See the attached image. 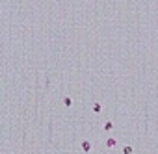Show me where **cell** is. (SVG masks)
<instances>
[{"instance_id": "obj_1", "label": "cell", "mask_w": 158, "mask_h": 154, "mask_svg": "<svg viewBox=\"0 0 158 154\" xmlns=\"http://www.w3.org/2000/svg\"><path fill=\"white\" fill-rule=\"evenodd\" d=\"M115 145H117V141H115L113 137H108V139H106V147H108V149H113Z\"/></svg>"}, {"instance_id": "obj_2", "label": "cell", "mask_w": 158, "mask_h": 154, "mask_svg": "<svg viewBox=\"0 0 158 154\" xmlns=\"http://www.w3.org/2000/svg\"><path fill=\"white\" fill-rule=\"evenodd\" d=\"M82 150L84 152H89L91 150V143L89 141H82Z\"/></svg>"}, {"instance_id": "obj_3", "label": "cell", "mask_w": 158, "mask_h": 154, "mask_svg": "<svg viewBox=\"0 0 158 154\" xmlns=\"http://www.w3.org/2000/svg\"><path fill=\"white\" fill-rule=\"evenodd\" d=\"M134 152V149L130 147V145H126V147H123V154H132Z\"/></svg>"}, {"instance_id": "obj_4", "label": "cell", "mask_w": 158, "mask_h": 154, "mask_svg": "<svg viewBox=\"0 0 158 154\" xmlns=\"http://www.w3.org/2000/svg\"><path fill=\"white\" fill-rule=\"evenodd\" d=\"M113 128V125H112V121H106V123H104V130H106V132H110Z\"/></svg>"}, {"instance_id": "obj_5", "label": "cell", "mask_w": 158, "mask_h": 154, "mask_svg": "<svg viewBox=\"0 0 158 154\" xmlns=\"http://www.w3.org/2000/svg\"><path fill=\"white\" fill-rule=\"evenodd\" d=\"M93 112H97V113L101 112V104H99V102H95V104H93Z\"/></svg>"}, {"instance_id": "obj_6", "label": "cell", "mask_w": 158, "mask_h": 154, "mask_svg": "<svg viewBox=\"0 0 158 154\" xmlns=\"http://www.w3.org/2000/svg\"><path fill=\"white\" fill-rule=\"evenodd\" d=\"M63 104H65V106H71V104H73V100H71L69 97H65V98H63Z\"/></svg>"}]
</instances>
